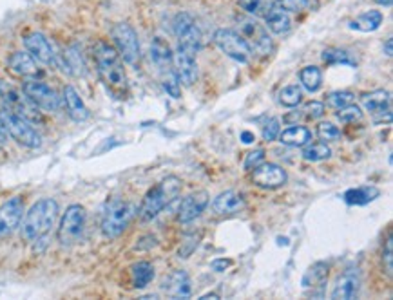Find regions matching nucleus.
<instances>
[{
    "instance_id": "48",
    "label": "nucleus",
    "mask_w": 393,
    "mask_h": 300,
    "mask_svg": "<svg viewBox=\"0 0 393 300\" xmlns=\"http://www.w3.org/2000/svg\"><path fill=\"white\" fill-rule=\"evenodd\" d=\"M6 140H8V133H6L4 125L0 123V145L6 143Z\"/></svg>"
},
{
    "instance_id": "16",
    "label": "nucleus",
    "mask_w": 393,
    "mask_h": 300,
    "mask_svg": "<svg viewBox=\"0 0 393 300\" xmlns=\"http://www.w3.org/2000/svg\"><path fill=\"white\" fill-rule=\"evenodd\" d=\"M173 63L178 82L185 87H193L198 80L196 55H190V53L176 49V53H173Z\"/></svg>"
},
{
    "instance_id": "32",
    "label": "nucleus",
    "mask_w": 393,
    "mask_h": 300,
    "mask_svg": "<svg viewBox=\"0 0 393 300\" xmlns=\"http://www.w3.org/2000/svg\"><path fill=\"white\" fill-rule=\"evenodd\" d=\"M274 0H238V6L243 9L247 15L256 16V19H265L272 8H274Z\"/></svg>"
},
{
    "instance_id": "23",
    "label": "nucleus",
    "mask_w": 393,
    "mask_h": 300,
    "mask_svg": "<svg viewBox=\"0 0 393 300\" xmlns=\"http://www.w3.org/2000/svg\"><path fill=\"white\" fill-rule=\"evenodd\" d=\"M63 105H66L67 114L71 116V120L86 121L89 118V109L80 98L78 90L73 86H66V89H63Z\"/></svg>"
},
{
    "instance_id": "50",
    "label": "nucleus",
    "mask_w": 393,
    "mask_h": 300,
    "mask_svg": "<svg viewBox=\"0 0 393 300\" xmlns=\"http://www.w3.org/2000/svg\"><path fill=\"white\" fill-rule=\"evenodd\" d=\"M207 299L218 300V299H220V295H218V293H209V295H203V296H201V300H207Z\"/></svg>"
},
{
    "instance_id": "20",
    "label": "nucleus",
    "mask_w": 393,
    "mask_h": 300,
    "mask_svg": "<svg viewBox=\"0 0 393 300\" xmlns=\"http://www.w3.org/2000/svg\"><path fill=\"white\" fill-rule=\"evenodd\" d=\"M8 67L13 74L20 78H36L40 74L36 60L28 51H15L8 58Z\"/></svg>"
},
{
    "instance_id": "19",
    "label": "nucleus",
    "mask_w": 393,
    "mask_h": 300,
    "mask_svg": "<svg viewBox=\"0 0 393 300\" xmlns=\"http://www.w3.org/2000/svg\"><path fill=\"white\" fill-rule=\"evenodd\" d=\"M209 205V192L207 190H198L194 194L187 195V197L181 201L180 212H178V221L187 224V222H193L194 219L200 217Z\"/></svg>"
},
{
    "instance_id": "37",
    "label": "nucleus",
    "mask_w": 393,
    "mask_h": 300,
    "mask_svg": "<svg viewBox=\"0 0 393 300\" xmlns=\"http://www.w3.org/2000/svg\"><path fill=\"white\" fill-rule=\"evenodd\" d=\"M337 120L341 121V123H355V121H361L362 120L361 107L352 105V103L341 107L337 113Z\"/></svg>"
},
{
    "instance_id": "9",
    "label": "nucleus",
    "mask_w": 393,
    "mask_h": 300,
    "mask_svg": "<svg viewBox=\"0 0 393 300\" xmlns=\"http://www.w3.org/2000/svg\"><path fill=\"white\" fill-rule=\"evenodd\" d=\"M173 31L178 38V49L196 55L201 47V31L189 13H178L173 20Z\"/></svg>"
},
{
    "instance_id": "46",
    "label": "nucleus",
    "mask_w": 393,
    "mask_h": 300,
    "mask_svg": "<svg viewBox=\"0 0 393 300\" xmlns=\"http://www.w3.org/2000/svg\"><path fill=\"white\" fill-rule=\"evenodd\" d=\"M254 140H256V136H254L250 130H243V133H241V141H243V143L250 145V143H254Z\"/></svg>"
},
{
    "instance_id": "30",
    "label": "nucleus",
    "mask_w": 393,
    "mask_h": 300,
    "mask_svg": "<svg viewBox=\"0 0 393 300\" xmlns=\"http://www.w3.org/2000/svg\"><path fill=\"white\" fill-rule=\"evenodd\" d=\"M131 275H133L134 288L143 289L153 282L154 266L147 261L136 262V264H133V268H131Z\"/></svg>"
},
{
    "instance_id": "47",
    "label": "nucleus",
    "mask_w": 393,
    "mask_h": 300,
    "mask_svg": "<svg viewBox=\"0 0 393 300\" xmlns=\"http://www.w3.org/2000/svg\"><path fill=\"white\" fill-rule=\"evenodd\" d=\"M392 46H393V40L388 38L384 43V55L386 56H392Z\"/></svg>"
},
{
    "instance_id": "24",
    "label": "nucleus",
    "mask_w": 393,
    "mask_h": 300,
    "mask_svg": "<svg viewBox=\"0 0 393 300\" xmlns=\"http://www.w3.org/2000/svg\"><path fill=\"white\" fill-rule=\"evenodd\" d=\"M361 103L369 114H384V113H389L392 96H389L388 90L375 89V90H372V93L362 94Z\"/></svg>"
},
{
    "instance_id": "45",
    "label": "nucleus",
    "mask_w": 393,
    "mask_h": 300,
    "mask_svg": "<svg viewBox=\"0 0 393 300\" xmlns=\"http://www.w3.org/2000/svg\"><path fill=\"white\" fill-rule=\"evenodd\" d=\"M233 266V261L230 259H216V261H213V269L214 271H225L227 268H230Z\"/></svg>"
},
{
    "instance_id": "27",
    "label": "nucleus",
    "mask_w": 393,
    "mask_h": 300,
    "mask_svg": "<svg viewBox=\"0 0 393 300\" xmlns=\"http://www.w3.org/2000/svg\"><path fill=\"white\" fill-rule=\"evenodd\" d=\"M382 20H384V15L379 9H369V11L362 13L357 19L352 20L350 29H355V31L361 33H374L381 28Z\"/></svg>"
},
{
    "instance_id": "15",
    "label": "nucleus",
    "mask_w": 393,
    "mask_h": 300,
    "mask_svg": "<svg viewBox=\"0 0 393 300\" xmlns=\"http://www.w3.org/2000/svg\"><path fill=\"white\" fill-rule=\"evenodd\" d=\"M288 176L285 168H281L280 165L275 163H261L260 167L254 168L252 172V183L256 187L265 188V190H275V188H281L287 183Z\"/></svg>"
},
{
    "instance_id": "8",
    "label": "nucleus",
    "mask_w": 393,
    "mask_h": 300,
    "mask_svg": "<svg viewBox=\"0 0 393 300\" xmlns=\"http://www.w3.org/2000/svg\"><path fill=\"white\" fill-rule=\"evenodd\" d=\"M111 36H113L114 49L118 51L120 58L129 66H138L140 58H142V49H140V40H138V33L134 28L127 22L114 24L111 29Z\"/></svg>"
},
{
    "instance_id": "38",
    "label": "nucleus",
    "mask_w": 393,
    "mask_h": 300,
    "mask_svg": "<svg viewBox=\"0 0 393 300\" xmlns=\"http://www.w3.org/2000/svg\"><path fill=\"white\" fill-rule=\"evenodd\" d=\"M352 100H354V94L350 90H335V93L328 94L327 103L330 107H334V109H341V107L352 103Z\"/></svg>"
},
{
    "instance_id": "39",
    "label": "nucleus",
    "mask_w": 393,
    "mask_h": 300,
    "mask_svg": "<svg viewBox=\"0 0 393 300\" xmlns=\"http://www.w3.org/2000/svg\"><path fill=\"white\" fill-rule=\"evenodd\" d=\"M275 6H280L287 13H301L312 6V0H275Z\"/></svg>"
},
{
    "instance_id": "17",
    "label": "nucleus",
    "mask_w": 393,
    "mask_h": 300,
    "mask_svg": "<svg viewBox=\"0 0 393 300\" xmlns=\"http://www.w3.org/2000/svg\"><path fill=\"white\" fill-rule=\"evenodd\" d=\"M24 46L26 51L36 60V62L44 63V66H53L56 60L55 51H53L51 43L42 33H29V35L24 36Z\"/></svg>"
},
{
    "instance_id": "42",
    "label": "nucleus",
    "mask_w": 393,
    "mask_h": 300,
    "mask_svg": "<svg viewBox=\"0 0 393 300\" xmlns=\"http://www.w3.org/2000/svg\"><path fill=\"white\" fill-rule=\"evenodd\" d=\"M66 63H67V67H69V71H71V73H76V74L82 73L83 63H82V58H80V53L76 51V47L67 49Z\"/></svg>"
},
{
    "instance_id": "13",
    "label": "nucleus",
    "mask_w": 393,
    "mask_h": 300,
    "mask_svg": "<svg viewBox=\"0 0 393 300\" xmlns=\"http://www.w3.org/2000/svg\"><path fill=\"white\" fill-rule=\"evenodd\" d=\"M22 93L35 103L39 109L56 113L60 109V96L51 86L46 82H40L36 78H28L22 86Z\"/></svg>"
},
{
    "instance_id": "2",
    "label": "nucleus",
    "mask_w": 393,
    "mask_h": 300,
    "mask_svg": "<svg viewBox=\"0 0 393 300\" xmlns=\"http://www.w3.org/2000/svg\"><path fill=\"white\" fill-rule=\"evenodd\" d=\"M56 217H58V203L55 199L44 197L36 201L22 221V239L28 242L44 239L55 227Z\"/></svg>"
},
{
    "instance_id": "49",
    "label": "nucleus",
    "mask_w": 393,
    "mask_h": 300,
    "mask_svg": "<svg viewBox=\"0 0 393 300\" xmlns=\"http://www.w3.org/2000/svg\"><path fill=\"white\" fill-rule=\"evenodd\" d=\"M374 2L379 6H384V8H392L393 0H374Z\"/></svg>"
},
{
    "instance_id": "21",
    "label": "nucleus",
    "mask_w": 393,
    "mask_h": 300,
    "mask_svg": "<svg viewBox=\"0 0 393 300\" xmlns=\"http://www.w3.org/2000/svg\"><path fill=\"white\" fill-rule=\"evenodd\" d=\"M245 208V197L236 190L221 192L213 201V212L218 215H233Z\"/></svg>"
},
{
    "instance_id": "41",
    "label": "nucleus",
    "mask_w": 393,
    "mask_h": 300,
    "mask_svg": "<svg viewBox=\"0 0 393 300\" xmlns=\"http://www.w3.org/2000/svg\"><path fill=\"white\" fill-rule=\"evenodd\" d=\"M280 133H281L280 120H277V118H270L263 127V140L267 141V143H272V141L277 140Z\"/></svg>"
},
{
    "instance_id": "4",
    "label": "nucleus",
    "mask_w": 393,
    "mask_h": 300,
    "mask_svg": "<svg viewBox=\"0 0 393 300\" xmlns=\"http://www.w3.org/2000/svg\"><path fill=\"white\" fill-rule=\"evenodd\" d=\"M150 58H153L158 71H160L163 89L167 90L169 96L178 100V98H180V82H178V76L176 73H174L173 51H170V46L167 43L165 38L156 36V38L153 40V43H150Z\"/></svg>"
},
{
    "instance_id": "14",
    "label": "nucleus",
    "mask_w": 393,
    "mask_h": 300,
    "mask_svg": "<svg viewBox=\"0 0 393 300\" xmlns=\"http://www.w3.org/2000/svg\"><path fill=\"white\" fill-rule=\"evenodd\" d=\"M24 219V199L11 197L0 207V239H6L20 227Z\"/></svg>"
},
{
    "instance_id": "7",
    "label": "nucleus",
    "mask_w": 393,
    "mask_h": 300,
    "mask_svg": "<svg viewBox=\"0 0 393 300\" xmlns=\"http://www.w3.org/2000/svg\"><path fill=\"white\" fill-rule=\"evenodd\" d=\"M236 24L238 33L248 43L252 53L256 51L261 56L270 55V51L274 49V43H272L270 35H268V29L265 28L263 24L257 22L256 16H238Z\"/></svg>"
},
{
    "instance_id": "5",
    "label": "nucleus",
    "mask_w": 393,
    "mask_h": 300,
    "mask_svg": "<svg viewBox=\"0 0 393 300\" xmlns=\"http://www.w3.org/2000/svg\"><path fill=\"white\" fill-rule=\"evenodd\" d=\"M0 123L4 125L8 136H11L13 140L19 145L26 148H39L42 145V138L36 133L33 123H29L28 120H24L22 116H19L16 113H13L8 107H2L0 109Z\"/></svg>"
},
{
    "instance_id": "3",
    "label": "nucleus",
    "mask_w": 393,
    "mask_h": 300,
    "mask_svg": "<svg viewBox=\"0 0 393 300\" xmlns=\"http://www.w3.org/2000/svg\"><path fill=\"white\" fill-rule=\"evenodd\" d=\"M181 192V180L176 176H167L165 180H161L156 187L150 188L143 197L142 205L138 208V215L142 221H153L154 217L163 212V208L169 207L174 199L180 195Z\"/></svg>"
},
{
    "instance_id": "6",
    "label": "nucleus",
    "mask_w": 393,
    "mask_h": 300,
    "mask_svg": "<svg viewBox=\"0 0 393 300\" xmlns=\"http://www.w3.org/2000/svg\"><path fill=\"white\" fill-rule=\"evenodd\" d=\"M136 207L127 201H113L106 208L102 217V234L107 239H116L127 230L131 221L136 215Z\"/></svg>"
},
{
    "instance_id": "1",
    "label": "nucleus",
    "mask_w": 393,
    "mask_h": 300,
    "mask_svg": "<svg viewBox=\"0 0 393 300\" xmlns=\"http://www.w3.org/2000/svg\"><path fill=\"white\" fill-rule=\"evenodd\" d=\"M93 56H95L96 71L106 89L116 100H126L129 96V82H127L123 60L120 58L118 51L103 40H98L93 47Z\"/></svg>"
},
{
    "instance_id": "29",
    "label": "nucleus",
    "mask_w": 393,
    "mask_h": 300,
    "mask_svg": "<svg viewBox=\"0 0 393 300\" xmlns=\"http://www.w3.org/2000/svg\"><path fill=\"white\" fill-rule=\"evenodd\" d=\"M328 273H330V266L327 262H315L303 275L301 284H303V288H317L328 281Z\"/></svg>"
},
{
    "instance_id": "26",
    "label": "nucleus",
    "mask_w": 393,
    "mask_h": 300,
    "mask_svg": "<svg viewBox=\"0 0 393 300\" xmlns=\"http://www.w3.org/2000/svg\"><path fill=\"white\" fill-rule=\"evenodd\" d=\"M379 195H381V190L377 187H357L346 190L342 194V199L350 207H364V205H369L372 201H375Z\"/></svg>"
},
{
    "instance_id": "44",
    "label": "nucleus",
    "mask_w": 393,
    "mask_h": 300,
    "mask_svg": "<svg viewBox=\"0 0 393 300\" xmlns=\"http://www.w3.org/2000/svg\"><path fill=\"white\" fill-rule=\"evenodd\" d=\"M325 103L322 102H310L305 105V114H307V118H310V120H319V118L325 116Z\"/></svg>"
},
{
    "instance_id": "22",
    "label": "nucleus",
    "mask_w": 393,
    "mask_h": 300,
    "mask_svg": "<svg viewBox=\"0 0 393 300\" xmlns=\"http://www.w3.org/2000/svg\"><path fill=\"white\" fill-rule=\"evenodd\" d=\"M161 288L165 289L167 295L174 296V299H189L193 293V286H190L189 275L185 271H174L163 281Z\"/></svg>"
},
{
    "instance_id": "18",
    "label": "nucleus",
    "mask_w": 393,
    "mask_h": 300,
    "mask_svg": "<svg viewBox=\"0 0 393 300\" xmlns=\"http://www.w3.org/2000/svg\"><path fill=\"white\" fill-rule=\"evenodd\" d=\"M359 291H361V273H359L357 268H350L337 279L330 296L332 299L352 300L357 299Z\"/></svg>"
},
{
    "instance_id": "43",
    "label": "nucleus",
    "mask_w": 393,
    "mask_h": 300,
    "mask_svg": "<svg viewBox=\"0 0 393 300\" xmlns=\"http://www.w3.org/2000/svg\"><path fill=\"white\" fill-rule=\"evenodd\" d=\"M263 161H265V150L263 148H256V150H252V152L247 154L243 167L245 170H254V168L260 167Z\"/></svg>"
},
{
    "instance_id": "31",
    "label": "nucleus",
    "mask_w": 393,
    "mask_h": 300,
    "mask_svg": "<svg viewBox=\"0 0 393 300\" xmlns=\"http://www.w3.org/2000/svg\"><path fill=\"white\" fill-rule=\"evenodd\" d=\"M321 58L322 62L328 63V66H357V60H355L350 53L344 51V49H337V47H328V49H325Z\"/></svg>"
},
{
    "instance_id": "34",
    "label": "nucleus",
    "mask_w": 393,
    "mask_h": 300,
    "mask_svg": "<svg viewBox=\"0 0 393 300\" xmlns=\"http://www.w3.org/2000/svg\"><path fill=\"white\" fill-rule=\"evenodd\" d=\"M303 102V90L297 86H287L280 90V103L281 105L294 109Z\"/></svg>"
},
{
    "instance_id": "10",
    "label": "nucleus",
    "mask_w": 393,
    "mask_h": 300,
    "mask_svg": "<svg viewBox=\"0 0 393 300\" xmlns=\"http://www.w3.org/2000/svg\"><path fill=\"white\" fill-rule=\"evenodd\" d=\"M0 98H2V102H4L8 109H11L13 113L28 120L29 123H40L42 121L39 107L24 93L20 94L11 83L4 82V80H0Z\"/></svg>"
},
{
    "instance_id": "12",
    "label": "nucleus",
    "mask_w": 393,
    "mask_h": 300,
    "mask_svg": "<svg viewBox=\"0 0 393 300\" xmlns=\"http://www.w3.org/2000/svg\"><path fill=\"white\" fill-rule=\"evenodd\" d=\"M214 43L220 47V51L225 53L228 58H233L234 62L240 63H248L252 58V49L248 47V43L241 38V35L234 29H218L214 33Z\"/></svg>"
},
{
    "instance_id": "36",
    "label": "nucleus",
    "mask_w": 393,
    "mask_h": 300,
    "mask_svg": "<svg viewBox=\"0 0 393 300\" xmlns=\"http://www.w3.org/2000/svg\"><path fill=\"white\" fill-rule=\"evenodd\" d=\"M317 136L319 140H322L325 143L327 141H337L341 138V130L337 129V125H334L332 121H321L317 125Z\"/></svg>"
},
{
    "instance_id": "35",
    "label": "nucleus",
    "mask_w": 393,
    "mask_h": 300,
    "mask_svg": "<svg viewBox=\"0 0 393 300\" xmlns=\"http://www.w3.org/2000/svg\"><path fill=\"white\" fill-rule=\"evenodd\" d=\"M330 156H332V150L327 143L308 145V147L303 150V157L307 161H312V163H315V161H325Z\"/></svg>"
},
{
    "instance_id": "28",
    "label": "nucleus",
    "mask_w": 393,
    "mask_h": 300,
    "mask_svg": "<svg viewBox=\"0 0 393 300\" xmlns=\"http://www.w3.org/2000/svg\"><path fill=\"white\" fill-rule=\"evenodd\" d=\"M277 140L287 147H305L312 141V133L307 127H288L287 130L280 133Z\"/></svg>"
},
{
    "instance_id": "11",
    "label": "nucleus",
    "mask_w": 393,
    "mask_h": 300,
    "mask_svg": "<svg viewBox=\"0 0 393 300\" xmlns=\"http://www.w3.org/2000/svg\"><path fill=\"white\" fill-rule=\"evenodd\" d=\"M86 208L82 205H71L62 215L58 227V242L62 246H73L82 239L86 230Z\"/></svg>"
},
{
    "instance_id": "25",
    "label": "nucleus",
    "mask_w": 393,
    "mask_h": 300,
    "mask_svg": "<svg viewBox=\"0 0 393 300\" xmlns=\"http://www.w3.org/2000/svg\"><path fill=\"white\" fill-rule=\"evenodd\" d=\"M265 28L268 29V31H272L274 35H285V33L290 31L292 28V20L290 15H288L285 9H281L280 6H275L268 11V15L265 16Z\"/></svg>"
},
{
    "instance_id": "33",
    "label": "nucleus",
    "mask_w": 393,
    "mask_h": 300,
    "mask_svg": "<svg viewBox=\"0 0 393 300\" xmlns=\"http://www.w3.org/2000/svg\"><path fill=\"white\" fill-rule=\"evenodd\" d=\"M299 82H301V86H303L308 93H317V90L321 89L322 83L321 69L315 66L303 67L301 73H299Z\"/></svg>"
},
{
    "instance_id": "40",
    "label": "nucleus",
    "mask_w": 393,
    "mask_h": 300,
    "mask_svg": "<svg viewBox=\"0 0 393 300\" xmlns=\"http://www.w3.org/2000/svg\"><path fill=\"white\" fill-rule=\"evenodd\" d=\"M382 266H384V269H386V275H388V277H392V273H393V239H392V234H389L388 239H386L384 249H382Z\"/></svg>"
}]
</instances>
